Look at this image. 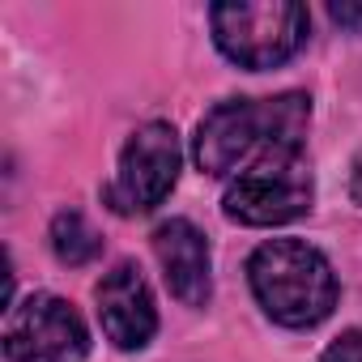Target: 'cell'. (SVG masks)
I'll use <instances>...</instances> for the list:
<instances>
[{"label":"cell","mask_w":362,"mask_h":362,"mask_svg":"<svg viewBox=\"0 0 362 362\" xmlns=\"http://www.w3.org/2000/svg\"><path fill=\"white\" fill-rule=\"evenodd\" d=\"M320 362H362V328L341 332V337L324 349V358H320Z\"/></svg>","instance_id":"cell-10"},{"label":"cell","mask_w":362,"mask_h":362,"mask_svg":"<svg viewBox=\"0 0 362 362\" xmlns=\"http://www.w3.org/2000/svg\"><path fill=\"white\" fill-rule=\"evenodd\" d=\"M52 252L60 264H90L103 252V239L77 209H64L52 218Z\"/></svg>","instance_id":"cell-9"},{"label":"cell","mask_w":362,"mask_h":362,"mask_svg":"<svg viewBox=\"0 0 362 362\" xmlns=\"http://www.w3.org/2000/svg\"><path fill=\"white\" fill-rule=\"evenodd\" d=\"M153 256H158V264L166 273V286L179 303H188V307L209 303V294H214L209 243L188 218H170L153 230Z\"/></svg>","instance_id":"cell-8"},{"label":"cell","mask_w":362,"mask_h":362,"mask_svg":"<svg viewBox=\"0 0 362 362\" xmlns=\"http://www.w3.org/2000/svg\"><path fill=\"white\" fill-rule=\"evenodd\" d=\"M94 298H98V324L115 349H145L153 341L158 307H153L145 273L132 260H119L111 273H103Z\"/></svg>","instance_id":"cell-7"},{"label":"cell","mask_w":362,"mask_h":362,"mask_svg":"<svg viewBox=\"0 0 362 362\" xmlns=\"http://www.w3.org/2000/svg\"><path fill=\"white\" fill-rule=\"evenodd\" d=\"M307 9L294 0H239V5L209 9L214 43L226 60L252 73L286 64L307 39Z\"/></svg>","instance_id":"cell-3"},{"label":"cell","mask_w":362,"mask_h":362,"mask_svg":"<svg viewBox=\"0 0 362 362\" xmlns=\"http://www.w3.org/2000/svg\"><path fill=\"white\" fill-rule=\"evenodd\" d=\"M315 179L303 149H269L247 162L222 197V209L239 226H286L311 209Z\"/></svg>","instance_id":"cell-4"},{"label":"cell","mask_w":362,"mask_h":362,"mask_svg":"<svg viewBox=\"0 0 362 362\" xmlns=\"http://www.w3.org/2000/svg\"><path fill=\"white\" fill-rule=\"evenodd\" d=\"M328 18L345 30H362V5H328Z\"/></svg>","instance_id":"cell-11"},{"label":"cell","mask_w":362,"mask_h":362,"mask_svg":"<svg viewBox=\"0 0 362 362\" xmlns=\"http://www.w3.org/2000/svg\"><path fill=\"white\" fill-rule=\"evenodd\" d=\"M307 119H311V103L307 94L290 90L277 98H230L218 103L192 141V158L205 175H230L247 162H256L269 149H303L307 136Z\"/></svg>","instance_id":"cell-1"},{"label":"cell","mask_w":362,"mask_h":362,"mask_svg":"<svg viewBox=\"0 0 362 362\" xmlns=\"http://www.w3.org/2000/svg\"><path fill=\"white\" fill-rule=\"evenodd\" d=\"M349 197L362 205V153L354 158V170H349Z\"/></svg>","instance_id":"cell-12"},{"label":"cell","mask_w":362,"mask_h":362,"mask_svg":"<svg viewBox=\"0 0 362 362\" xmlns=\"http://www.w3.org/2000/svg\"><path fill=\"white\" fill-rule=\"evenodd\" d=\"M175 179H179V136L170 124L153 119L128 136L107 201L115 214H149L170 197Z\"/></svg>","instance_id":"cell-6"},{"label":"cell","mask_w":362,"mask_h":362,"mask_svg":"<svg viewBox=\"0 0 362 362\" xmlns=\"http://www.w3.org/2000/svg\"><path fill=\"white\" fill-rule=\"evenodd\" d=\"M90 332L77 307L60 294H30L22 307H9L5 358L9 362H86Z\"/></svg>","instance_id":"cell-5"},{"label":"cell","mask_w":362,"mask_h":362,"mask_svg":"<svg viewBox=\"0 0 362 362\" xmlns=\"http://www.w3.org/2000/svg\"><path fill=\"white\" fill-rule=\"evenodd\" d=\"M247 281L264 315L281 328H315L337 307V273L328 256L303 239H269L247 260Z\"/></svg>","instance_id":"cell-2"}]
</instances>
